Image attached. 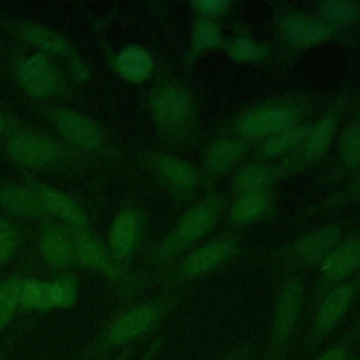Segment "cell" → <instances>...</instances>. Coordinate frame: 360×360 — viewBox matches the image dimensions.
I'll use <instances>...</instances> for the list:
<instances>
[{"mask_svg":"<svg viewBox=\"0 0 360 360\" xmlns=\"http://www.w3.org/2000/svg\"><path fill=\"white\" fill-rule=\"evenodd\" d=\"M360 264V242H347L328 253L322 262V273L330 280H340Z\"/></svg>","mask_w":360,"mask_h":360,"instance_id":"obj_13","label":"cell"},{"mask_svg":"<svg viewBox=\"0 0 360 360\" xmlns=\"http://www.w3.org/2000/svg\"><path fill=\"white\" fill-rule=\"evenodd\" d=\"M39 248L42 257L53 269L68 267L75 257L72 239L63 228L53 224H48L44 228Z\"/></svg>","mask_w":360,"mask_h":360,"instance_id":"obj_7","label":"cell"},{"mask_svg":"<svg viewBox=\"0 0 360 360\" xmlns=\"http://www.w3.org/2000/svg\"><path fill=\"white\" fill-rule=\"evenodd\" d=\"M20 309L22 311H51L48 281L38 278L24 280L20 297Z\"/></svg>","mask_w":360,"mask_h":360,"instance_id":"obj_22","label":"cell"},{"mask_svg":"<svg viewBox=\"0 0 360 360\" xmlns=\"http://www.w3.org/2000/svg\"><path fill=\"white\" fill-rule=\"evenodd\" d=\"M48 295L51 309L72 308L79 298V283L72 274H60L48 281Z\"/></svg>","mask_w":360,"mask_h":360,"instance_id":"obj_20","label":"cell"},{"mask_svg":"<svg viewBox=\"0 0 360 360\" xmlns=\"http://www.w3.org/2000/svg\"><path fill=\"white\" fill-rule=\"evenodd\" d=\"M308 136V129L307 127H297V128H291V129H285L284 132L271 136L263 148V153L266 156L274 158L278 156L284 152H287L288 149L294 148L295 145H298L304 138Z\"/></svg>","mask_w":360,"mask_h":360,"instance_id":"obj_26","label":"cell"},{"mask_svg":"<svg viewBox=\"0 0 360 360\" xmlns=\"http://www.w3.org/2000/svg\"><path fill=\"white\" fill-rule=\"evenodd\" d=\"M269 169L262 165H252L245 167L235 179V190L240 194L256 193L267 180H269Z\"/></svg>","mask_w":360,"mask_h":360,"instance_id":"obj_29","label":"cell"},{"mask_svg":"<svg viewBox=\"0 0 360 360\" xmlns=\"http://www.w3.org/2000/svg\"><path fill=\"white\" fill-rule=\"evenodd\" d=\"M17 336H10L7 340H4V343L0 346V360H7L8 356L11 354V352L14 350V345H15Z\"/></svg>","mask_w":360,"mask_h":360,"instance_id":"obj_36","label":"cell"},{"mask_svg":"<svg viewBox=\"0 0 360 360\" xmlns=\"http://www.w3.org/2000/svg\"><path fill=\"white\" fill-rule=\"evenodd\" d=\"M190 101L184 91L179 89H166L160 91L152 103V111L162 125L180 122L188 112Z\"/></svg>","mask_w":360,"mask_h":360,"instance_id":"obj_10","label":"cell"},{"mask_svg":"<svg viewBox=\"0 0 360 360\" xmlns=\"http://www.w3.org/2000/svg\"><path fill=\"white\" fill-rule=\"evenodd\" d=\"M281 31L290 41L301 45L318 44L330 37V28L326 24L302 15L283 18Z\"/></svg>","mask_w":360,"mask_h":360,"instance_id":"obj_9","label":"cell"},{"mask_svg":"<svg viewBox=\"0 0 360 360\" xmlns=\"http://www.w3.org/2000/svg\"><path fill=\"white\" fill-rule=\"evenodd\" d=\"M264 207V198L260 193H250L242 195L232 207L231 217L235 222L243 224L256 218Z\"/></svg>","mask_w":360,"mask_h":360,"instance_id":"obj_30","label":"cell"},{"mask_svg":"<svg viewBox=\"0 0 360 360\" xmlns=\"http://www.w3.org/2000/svg\"><path fill=\"white\" fill-rule=\"evenodd\" d=\"M231 246L225 242H212L208 243L194 253H191L183 263L181 270L186 276H198L202 274L217 264H219L228 255Z\"/></svg>","mask_w":360,"mask_h":360,"instance_id":"obj_16","label":"cell"},{"mask_svg":"<svg viewBox=\"0 0 360 360\" xmlns=\"http://www.w3.org/2000/svg\"><path fill=\"white\" fill-rule=\"evenodd\" d=\"M193 41L197 48L208 49L217 46L221 42V34L212 22L207 20H200L194 27Z\"/></svg>","mask_w":360,"mask_h":360,"instance_id":"obj_32","label":"cell"},{"mask_svg":"<svg viewBox=\"0 0 360 360\" xmlns=\"http://www.w3.org/2000/svg\"><path fill=\"white\" fill-rule=\"evenodd\" d=\"M4 127V121H3V118L0 117V129Z\"/></svg>","mask_w":360,"mask_h":360,"instance_id":"obj_39","label":"cell"},{"mask_svg":"<svg viewBox=\"0 0 360 360\" xmlns=\"http://www.w3.org/2000/svg\"><path fill=\"white\" fill-rule=\"evenodd\" d=\"M342 156L350 166L360 163V125H352L342 139Z\"/></svg>","mask_w":360,"mask_h":360,"instance_id":"obj_33","label":"cell"},{"mask_svg":"<svg viewBox=\"0 0 360 360\" xmlns=\"http://www.w3.org/2000/svg\"><path fill=\"white\" fill-rule=\"evenodd\" d=\"M194 7L200 8L201 11L205 13H221L229 6V1L225 0H201V1H194Z\"/></svg>","mask_w":360,"mask_h":360,"instance_id":"obj_35","label":"cell"},{"mask_svg":"<svg viewBox=\"0 0 360 360\" xmlns=\"http://www.w3.org/2000/svg\"><path fill=\"white\" fill-rule=\"evenodd\" d=\"M17 245V236L11 225L0 218V266L6 263L14 253Z\"/></svg>","mask_w":360,"mask_h":360,"instance_id":"obj_34","label":"cell"},{"mask_svg":"<svg viewBox=\"0 0 360 360\" xmlns=\"http://www.w3.org/2000/svg\"><path fill=\"white\" fill-rule=\"evenodd\" d=\"M352 298H353V288L349 284L340 285L335 288L332 292H329L322 301L316 312V318H315L316 328L322 332L332 329L339 322V319L345 315Z\"/></svg>","mask_w":360,"mask_h":360,"instance_id":"obj_12","label":"cell"},{"mask_svg":"<svg viewBox=\"0 0 360 360\" xmlns=\"http://www.w3.org/2000/svg\"><path fill=\"white\" fill-rule=\"evenodd\" d=\"M339 229L336 226L325 228L319 232L305 236L295 246V253L307 263H314L322 259L336 243Z\"/></svg>","mask_w":360,"mask_h":360,"instance_id":"obj_18","label":"cell"},{"mask_svg":"<svg viewBox=\"0 0 360 360\" xmlns=\"http://www.w3.org/2000/svg\"><path fill=\"white\" fill-rule=\"evenodd\" d=\"M302 298L304 287L300 280H291L284 285L273 319L271 336L274 343H281L290 336L300 315Z\"/></svg>","mask_w":360,"mask_h":360,"instance_id":"obj_3","label":"cell"},{"mask_svg":"<svg viewBox=\"0 0 360 360\" xmlns=\"http://www.w3.org/2000/svg\"><path fill=\"white\" fill-rule=\"evenodd\" d=\"M10 156L24 166L42 167L56 158V146L46 138L38 135H18L7 145Z\"/></svg>","mask_w":360,"mask_h":360,"instance_id":"obj_5","label":"cell"},{"mask_svg":"<svg viewBox=\"0 0 360 360\" xmlns=\"http://www.w3.org/2000/svg\"><path fill=\"white\" fill-rule=\"evenodd\" d=\"M242 148L238 142L222 139L215 142L208 152V163L212 170L222 172L231 166L239 156Z\"/></svg>","mask_w":360,"mask_h":360,"instance_id":"obj_27","label":"cell"},{"mask_svg":"<svg viewBox=\"0 0 360 360\" xmlns=\"http://www.w3.org/2000/svg\"><path fill=\"white\" fill-rule=\"evenodd\" d=\"M160 308L155 302L136 305L117 316L84 350L80 360H103L111 352L127 347L156 323Z\"/></svg>","mask_w":360,"mask_h":360,"instance_id":"obj_1","label":"cell"},{"mask_svg":"<svg viewBox=\"0 0 360 360\" xmlns=\"http://www.w3.org/2000/svg\"><path fill=\"white\" fill-rule=\"evenodd\" d=\"M345 359H346V350L343 347H336L323 353L316 360H345Z\"/></svg>","mask_w":360,"mask_h":360,"instance_id":"obj_37","label":"cell"},{"mask_svg":"<svg viewBox=\"0 0 360 360\" xmlns=\"http://www.w3.org/2000/svg\"><path fill=\"white\" fill-rule=\"evenodd\" d=\"M215 219V210L211 204H201L190 210L179 224V235L184 240H193L204 235Z\"/></svg>","mask_w":360,"mask_h":360,"instance_id":"obj_19","label":"cell"},{"mask_svg":"<svg viewBox=\"0 0 360 360\" xmlns=\"http://www.w3.org/2000/svg\"><path fill=\"white\" fill-rule=\"evenodd\" d=\"M117 68L124 79L132 83H141L152 70V58L143 48L129 45L118 53Z\"/></svg>","mask_w":360,"mask_h":360,"instance_id":"obj_15","label":"cell"},{"mask_svg":"<svg viewBox=\"0 0 360 360\" xmlns=\"http://www.w3.org/2000/svg\"><path fill=\"white\" fill-rule=\"evenodd\" d=\"M59 131L75 145L94 149L101 143V131L87 117L75 111H59L55 117Z\"/></svg>","mask_w":360,"mask_h":360,"instance_id":"obj_6","label":"cell"},{"mask_svg":"<svg viewBox=\"0 0 360 360\" xmlns=\"http://www.w3.org/2000/svg\"><path fill=\"white\" fill-rule=\"evenodd\" d=\"M37 197L42 202L44 208H48L56 217H59L76 226H83L87 222L86 215L80 210V207L70 197L63 194L62 191L48 187V186H38Z\"/></svg>","mask_w":360,"mask_h":360,"instance_id":"obj_11","label":"cell"},{"mask_svg":"<svg viewBox=\"0 0 360 360\" xmlns=\"http://www.w3.org/2000/svg\"><path fill=\"white\" fill-rule=\"evenodd\" d=\"M22 32L28 41L41 46L45 51L53 53H68L70 51L68 42L63 38H60L59 35L46 28L38 25H25L22 28Z\"/></svg>","mask_w":360,"mask_h":360,"instance_id":"obj_25","label":"cell"},{"mask_svg":"<svg viewBox=\"0 0 360 360\" xmlns=\"http://www.w3.org/2000/svg\"><path fill=\"white\" fill-rule=\"evenodd\" d=\"M24 278L11 276L0 283V333L20 309V297Z\"/></svg>","mask_w":360,"mask_h":360,"instance_id":"obj_21","label":"cell"},{"mask_svg":"<svg viewBox=\"0 0 360 360\" xmlns=\"http://www.w3.org/2000/svg\"><path fill=\"white\" fill-rule=\"evenodd\" d=\"M319 14L328 22L343 25V24H350L357 18L359 8L352 1L328 0L319 4Z\"/></svg>","mask_w":360,"mask_h":360,"instance_id":"obj_24","label":"cell"},{"mask_svg":"<svg viewBox=\"0 0 360 360\" xmlns=\"http://www.w3.org/2000/svg\"><path fill=\"white\" fill-rule=\"evenodd\" d=\"M18 77L22 87L35 97L44 98L55 93V69L51 60L42 53H35L22 60L18 68Z\"/></svg>","mask_w":360,"mask_h":360,"instance_id":"obj_4","label":"cell"},{"mask_svg":"<svg viewBox=\"0 0 360 360\" xmlns=\"http://www.w3.org/2000/svg\"><path fill=\"white\" fill-rule=\"evenodd\" d=\"M228 53L235 60H256L264 55V49L248 38H238L229 44Z\"/></svg>","mask_w":360,"mask_h":360,"instance_id":"obj_31","label":"cell"},{"mask_svg":"<svg viewBox=\"0 0 360 360\" xmlns=\"http://www.w3.org/2000/svg\"><path fill=\"white\" fill-rule=\"evenodd\" d=\"M292 121V111L283 107H274L248 115L240 122V131L248 136H260L287 129Z\"/></svg>","mask_w":360,"mask_h":360,"instance_id":"obj_8","label":"cell"},{"mask_svg":"<svg viewBox=\"0 0 360 360\" xmlns=\"http://www.w3.org/2000/svg\"><path fill=\"white\" fill-rule=\"evenodd\" d=\"M159 167L165 177L177 187L188 188L194 184L195 176L193 169L179 158L163 156L159 160Z\"/></svg>","mask_w":360,"mask_h":360,"instance_id":"obj_23","label":"cell"},{"mask_svg":"<svg viewBox=\"0 0 360 360\" xmlns=\"http://www.w3.org/2000/svg\"><path fill=\"white\" fill-rule=\"evenodd\" d=\"M72 242L75 256L82 266L101 274L111 281L121 280L122 271L120 266L90 233L84 231H76Z\"/></svg>","mask_w":360,"mask_h":360,"instance_id":"obj_2","label":"cell"},{"mask_svg":"<svg viewBox=\"0 0 360 360\" xmlns=\"http://www.w3.org/2000/svg\"><path fill=\"white\" fill-rule=\"evenodd\" d=\"M0 204L8 212L24 218L41 215L44 211L42 202L34 193L17 186L0 188Z\"/></svg>","mask_w":360,"mask_h":360,"instance_id":"obj_14","label":"cell"},{"mask_svg":"<svg viewBox=\"0 0 360 360\" xmlns=\"http://www.w3.org/2000/svg\"><path fill=\"white\" fill-rule=\"evenodd\" d=\"M335 132V120L323 118L321 120L315 128L308 134V141L305 145V152L308 156H319L328 148Z\"/></svg>","mask_w":360,"mask_h":360,"instance_id":"obj_28","label":"cell"},{"mask_svg":"<svg viewBox=\"0 0 360 360\" xmlns=\"http://www.w3.org/2000/svg\"><path fill=\"white\" fill-rule=\"evenodd\" d=\"M136 238V221L135 218L124 212L115 218L110 232V248L114 259L127 260L134 249Z\"/></svg>","mask_w":360,"mask_h":360,"instance_id":"obj_17","label":"cell"},{"mask_svg":"<svg viewBox=\"0 0 360 360\" xmlns=\"http://www.w3.org/2000/svg\"><path fill=\"white\" fill-rule=\"evenodd\" d=\"M129 356H131V349H129V347H124V349H121V350L115 354V357H114L112 360H128Z\"/></svg>","mask_w":360,"mask_h":360,"instance_id":"obj_38","label":"cell"}]
</instances>
